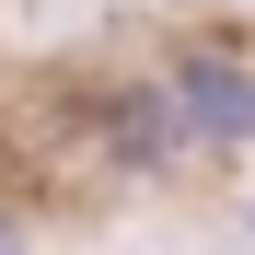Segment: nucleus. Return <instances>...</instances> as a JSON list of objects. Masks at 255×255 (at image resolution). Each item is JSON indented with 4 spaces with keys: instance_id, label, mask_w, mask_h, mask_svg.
Instances as JSON below:
<instances>
[{
    "instance_id": "obj_1",
    "label": "nucleus",
    "mask_w": 255,
    "mask_h": 255,
    "mask_svg": "<svg viewBox=\"0 0 255 255\" xmlns=\"http://www.w3.org/2000/svg\"><path fill=\"white\" fill-rule=\"evenodd\" d=\"M174 116L197 139H255V81L221 58H174Z\"/></svg>"
}]
</instances>
